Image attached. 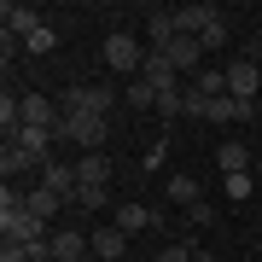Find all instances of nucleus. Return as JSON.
<instances>
[{
	"label": "nucleus",
	"instance_id": "f257e3e1",
	"mask_svg": "<svg viewBox=\"0 0 262 262\" xmlns=\"http://www.w3.org/2000/svg\"><path fill=\"white\" fill-rule=\"evenodd\" d=\"M111 105H117V94L111 88H94V82H76V88H64V99H58V111L64 117H111Z\"/></svg>",
	"mask_w": 262,
	"mask_h": 262
},
{
	"label": "nucleus",
	"instance_id": "f03ea898",
	"mask_svg": "<svg viewBox=\"0 0 262 262\" xmlns=\"http://www.w3.org/2000/svg\"><path fill=\"white\" fill-rule=\"evenodd\" d=\"M105 134H111V117H64V122H58V140H70L82 151H99Z\"/></svg>",
	"mask_w": 262,
	"mask_h": 262
},
{
	"label": "nucleus",
	"instance_id": "7ed1b4c3",
	"mask_svg": "<svg viewBox=\"0 0 262 262\" xmlns=\"http://www.w3.org/2000/svg\"><path fill=\"white\" fill-rule=\"evenodd\" d=\"M140 64H146V47H140V35H128V29L105 35V70H140Z\"/></svg>",
	"mask_w": 262,
	"mask_h": 262
},
{
	"label": "nucleus",
	"instance_id": "20e7f679",
	"mask_svg": "<svg viewBox=\"0 0 262 262\" xmlns=\"http://www.w3.org/2000/svg\"><path fill=\"white\" fill-rule=\"evenodd\" d=\"M35 175H41V187H47V192H58V198H64V204H76V192H82V181H76V163H47V169H35Z\"/></svg>",
	"mask_w": 262,
	"mask_h": 262
},
{
	"label": "nucleus",
	"instance_id": "39448f33",
	"mask_svg": "<svg viewBox=\"0 0 262 262\" xmlns=\"http://www.w3.org/2000/svg\"><path fill=\"white\" fill-rule=\"evenodd\" d=\"M163 58H169V64H175L181 76H198V64H204V41H198V35H175Z\"/></svg>",
	"mask_w": 262,
	"mask_h": 262
},
{
	"label": "nucleus",
	"instance_id": "423d86ee",
	"mask_svg": "<svg viewBox=\"0 0 262 262\" xmlns=\"http://www.w3.org/2000/svg\"><path fill=\"white\" fill-rule=\"evenodd\" d=\"M88 251H94V233H76V227H58L53 233V256L58 262H88Z\"/></svg>",
	"mask_w": 262,
	"mask_h": 262
},
{
	"label": "nucleus",
	"instance_id": "0eeeda50",
	"mask_svg": "<svg viewBox=\"0 0 262 262\" xmlns=\"http://www.w3.org/2000/svg\"><path fill=\"white\" fill-rule=\"evenodd\" d=\"M0 24H6L12 41H24V35L41 29V12H35V6H12V0H6V6H0Z\"/></svg>",
	"mask_w": 262,
	"mask_h": 262
},
{
	"label": "nucleus",
	"instance_id": "6e6552de",
	"mask_svg": "<svg viewBox=\"0 0 262 262\" xmlns=\"http://www.w3.org/2000/svg\"><path fill=\"white\" fill-rule=\"evenodd\" d=\"M175 24H181V35H204L210 24H222V6H210V0H204V6H181Z\"/></svg>",
	"mask_w": 262,
	"mask_h": 262
},
{
	"label": "nucleus",
	"instance_id": "1a4fd4ad",
	"mask_svg": "<svg viewBox=\"0 0 262 262\" xmlns=\"http://www.w3.org/2000/svg\"><path fill=\"white\" fill-rule=\"evenodd\" d=\"M111 227H122V233H146V227H158V210H146V204H117V210H111Z\"/></svg>",
	"mask_w": 262,
	"mask_h": 262
},
{
	"label": "nucleus",
	"instance_id": "9d476101",
	"mask_svg": "<svg viewBox=\"0 0 262 262\" xmlns=\"http://www.w3.org/2000/svg\"><path fill=\"white\" fill-rule=\"evenodd\" d=\"M140 82H151V88L163 94V88H181V70L169 64L163 53H146V64H140Z\"/></svg>",
	"mask_w": 262,
	"mask_h": 262
},
{
	"label": "nucleus",
	"instance_id": "9b49d317",
	"mask_svg": "<svg viewBox=\"0 0 262 262\" xmlns=\"http://www.w3.org/2000/svg\"><path fill=\"white\" fill-rule=\"evenodd\" d=\"M94 256L99 262H122L128 256V233H122V227H99L94 233Z\"/></svg>",
	"mask_w": 262,
	"mask_h": 262
},
{
	"label": "nucleus",
	"instance_id": "f8f14e48",
	"mask_svg": "<svg viewBox=\"0 0 262 262\" xmlns=\"http://www.w3.org/2000/svg\"><path fill=\"white\" fill-rule=\"evenodd\" d=\"M76 181H82V187H111V158H99V151L76 158Z\"/></svg>",
	"mask_w": 262,
	"mask_h": 262
},
{
	"label": "nucleus",
	"instance_id": "ddd939ff",
	"mask_svg": "<svg viewBox=\"0 0 262 262\" xmlns=\"http://www.w3.org/2000/svg\"><path fill=\"white\" fill-rule=\"evenodd\" d=\"M146 35H151V53H169V41L181 35L175 12H151V18H146Z\"/></svg>",
	"mask_w": 262,
	"mask_h": 262
},
{
	"label": "nucleus",
	"instance_id": "4468645a",
	"mask_svg": "<svg viewBox=\"0 0 262 262\" xmlns=\"http://www.w3.org/2000/svg\"><path fill=\"white\" fill-rule=\"evenodd\" d=\"M24 210L35 215V222H47V227H53V215L64 210V198H58V192H47V187H35V192L24 198Z\"/></svg>",
	"mask_w": 262,
	"mask_h": 262
},
{
	"label": "nucleus",
	"instance_id": "2eb2a0df",
	"mask_svg": "<svg viewBox=\"0 0 262 262\" xmlns=\"http://www.w3.org/2000/svg\"><path fill=\"white\" fill-rule=\"evenodd\" d=\"M215 163H222V175H251V169H245V163H251V151H245L239 140H227L222 151H215Z\"/></svg>",
	"mask_w": 262,
	"mask_h": 262
},
{
	"label": "nucleus",
	"instance_id": "dca6fc26",
	"mask_svg": "<svg viewBox=\"0 0 262 262\" xmlns=\"http://www.w3.org/2000/svg\"><path fill=\"white\" fill-rule=\"evenodd\" d=\"M158 117H163V122L187 117V82H181V88H163V94H158Z\"/></svg>",
	"mask_w": 262,
	"mask_h": 262
},
{
	"label": "nucleus",
	"instance_id": "f3484780",
	"mask_svg": "<svg viewBox=\"0 0 262 262\" xmlns=\"http://www.w3.org/2000/svg\"><path fill=\"white\" fill-rule=\"evenodd\" d=\"M169 198H175V204H204V192H198V175H169Z\"/></svg>",
	"mask_w": 262,
	"mask_h": 262
},
{
	"label": "nucleus",
	"instance_id": "a211bd4d",
	"mask_svg": "<svg viewBox=\"0 0 262 262\" xmlns=\"http://www.w3.org/2000/svg\"><path fill=\"white\" fill-rule=\"evenodd\" d=\"M53 47H58V29H53V24H41L35 35H24V53H29V58H47Z\"/></svg>",
	"mask_w": 262,
	"mask_h": 262
},
{
	"label": "nucleus",
	"instance_id": "6ab92c4d",
	"mask_svg": "<svg viewBox=\"0 0 262 262\" xmlns=\"http://www.w3.org/2000/svg\"><path fill=\"white\" fill-rule=\"evenodd\" d=\"M128 105L134 111H158V88L151 82H128Z\"/></svg>",
	"mask_w": 262,
	"mask_h": 262
},
{
	"label": "nucleus",
	"instance_id": "aec40b11",
	"mask_svg": "<svg viewBox=\"0 0 262 262\" xmlns=\"http://www.w3.org/2000/svg\"><path fill=\"white\" fill-rule=\"evenodd\" d=\"M24 169H35V163H29L18 146H6V151H0V175H6V181H12V175H24Z\"/></svg>",
	"mask_w": 262,
	"mask_h": 262
},
{
	"label": "nucleus",
	"instance_id": "412c9836",
	"mask_svg": "<svg viewBox=\"0 0 262 262\" xmlns=\"http://www.w3.org/2000/svg\"><path fill=\"white\" fill-rule=\"evenodd\" d=\"M76 210H105V187H82L76 192Z\"/></svg>",
	"mask_w": 262,
	"mask_h": 262
},
{
	"label": "nucleus",
	"instance_id": "4be33fe9",
	"mask_svg": "<svg viewBox=\"0 0 262 262\" xmlns=\"http://www.w3.org/2000/svg\"><path fill=\"white\" fill-rule=\"evenodd\" d=\"M227 198L245 204V198H251V175H227Z\"/></svg>",
	"mask_w": 262,
	"mask_h": 262
},
{
	"label": "nucleus",
	"instance_id": "5701e85b",
	"mask_svg": "<svg viewBox=\"0 0 262 262\" xmlns=\"http://www.w3.org/2000/svg\"><path fill=\"white\" fill-rule=\"evenodd\" d=\"M198 41H204V53H215V47H227V24H210V29H204V35H198Z\"/></svg>",
	"mask_w": 262,
	"mask_h": 262
},
{
	"label": "nucleus",
	"instance_id": "b1692460",
	"mask_svg": "<svg viewBox=\"0 0 262 262\" xmlns=\"http://www.w3.org/2000/svg\"><path fill=\"white\" fill-rule=\"evenodd\" d=\"M158 262H192V245H163Z\"/></svg>",
	"mask_w": 262,
	"mask_h": 262
},
{
	"label": "nucleus",
	"instance_id": "393cba45",
	"mask_svg": "<svg viewBox=\"0 0 262 262\" xmlns=\"http://www.w3.org/2000/svg\"><path fill=\"white\" fill-rule=\"evenodd\" d=\"M187 215H192V227H210V222H215V210H210V204H192Z\"/></svg>",
	"mask_w": 262,
	"mask_h": 262
},
{
	"label": "nucleus",
	"instance_id": "a878e982",
	"mask_svg": "<svg viewBox=\"0 0 262 262\" xmlns=\"http://www.w3.org/2000/svg\"><path fill=\"white\" fill-rule=\"evenodd\" d=\"M192 262H215V256H210V251H204V245H192Z\"/></svg>",
	"mask_w": 262,
	"mask_h": 262
}]
</instances>
